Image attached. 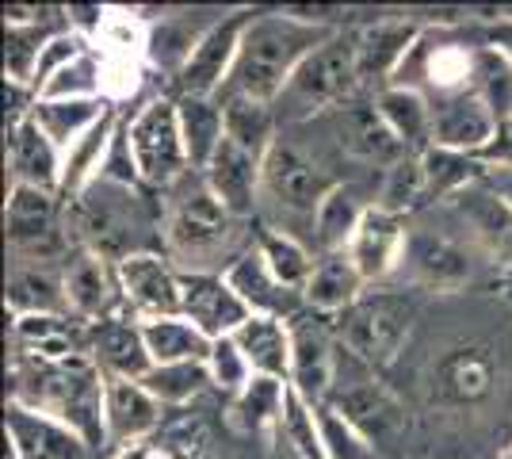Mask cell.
<instances>
[{"mask_svg": "<svg viewBox=\"0 0 512 459\" xmlns=\"http://www.w3.org/2000/svg\"><path fill=\"white\" fill-rule=\"evenodd\" d=\"M321 314L302 310L291 318V391H299L306 402H329L337 387V337L333 329L318 322Z\"/></svg>", "mask_w": 512, "mask_h": 459, "instance_id": "obj_12", "label": "cell"}, {"mask_svg": "<svg viewBox=\"0 0 512 459\" xmlns=\"http://www.w3.org/2000/svg\"><path fill=\"white\" fill-rule=\"evenodd\" d=\"M85 349L107 379H138L142 383L153 368V356L146 349V337H142V322L127 318V314L88 326Z\"/></svg>", "mask_w": 512, "mask_h": 459, "instance_id": "obj_20", "label": "cell"}, {"mask_svg": "<svg viewBox=\"0 0 512 459\" xmlns=\"http://www.w3.org/2000/svg\"><path fill=\"white\" fill-rule=\"evenodd\" d=\"M474 92L490 104L497 119H509L512 115V66L497 54V50H490V46H482V50H478Z\"/></svg>", "mask_w": 512, "mask_h": 459, "instance_id": "obj_46", "label": "cell"}, {"mask_svg": "<svg viewBox=\"0 0 512 459\" xmlns=\"http://www.w3.org/2000/svg\"><path fill=\"white\" fill-rule=\"evenodd\" d=\"M375 108L383 123L394 131V138L406 146V153H421L432 146V100L413 92V88L390 85L375 96Z\"/></svg>", "mask_w": 512, "mask_h": 459, "instance_id": "obj_31", "label": "cell"}, {"mask_svg": "<svg viewBox=\"0 0 512 459\" xmlns=\"http://www.w3.org/2000/svg\"><path fill=\"white\" fill-rule=\"evenodd\" d=\"M199 12H180V16H161L157 23H150V39H146V62L157 69H165L172 77H180V69L188 66L195 43L207 35L222 12H214L211 20H192Z\"/></svg>", "mask_w": 512, "mask_h": 459, "instance_id": "obj_32", "label": "cell"}, {"mask_svg": "<svg viewBox=\"0 0 512 459\" xmlns=\"http://www.w3.org/2000/svg\"><path fill=\"white\" fill-rule=\"evenodd\" d=\"M256 253H260V261L268 264V272L276 276L283 287H291V291H299L310 284V276H314V253L302 245L295 234H287V230H260V238H256Z\"/></svg>", "mask_w": 512, "mask_h": 459, "instance_id": "obj_40", "label": "cell"}, {"mask_svg": "<svg viewBox=\"0 0 512 459\" xmlns=\"http://www.w3.org/2000/svg\"><path fill=\"white\" fill-rule=\"evenodd\" d=\"M50 35V16L39 23H4V81L35 88V69Z\"/></svg>", "mask_w": 512, "mask_h": 459, "instance_id": "obj_42", "label": "cell"}, {"mask_svg": "<svg viewBox=\"0 0 512 459\" xmlns=\"http://www.w3.org/2000/svg\"><path fill=\"white\" fill-rule=\"evenodd\" d=\"M8 310L12 318L23 314H69L65 303V280L54 276L39 261H16L8 276Z\"/></svg>", "mask_w": 512, "mask_h": 459, "instance_id": "obj_33", "label": "cell"}, {"mask_svg": "<svg viewBox=\"0 0 512 459\" xmlns=\"http://www.w3.org/2000/svg\"><path fill=\"white\" fill-rule=\"evenodd\" d=\"M363 215H367V203H360L356 188L337 184L314 219V238H318L321 253H344L356 238Z\"/></svg>", "mask_w": 512, "mask_h": 459, "instance_id": "obj_39", "label": "cell"}, {"mask_svg": "<svg viewBox=\"0 0 512 459\" xmlns=\"http://www.w3.org/2000/svg\"><path fill=\"white\" fill-rule=\"evenodd\" d=\"M180 314L199 326L211 341H226L245 326L253 314L241 303L226 272H184V306Z\"/></svg>", "mask_w": 512, "mask_h": 459, "instance_id": "obj_19", "label": "cell"}, {"mask_svg": "<svg viewBox=\"0 0 512 459\" xmlns=\"http://www.w3.org/2000/svg\"><path fill=\"white\" fill-rule=\"evenodd\" d=\"M161 414L165 406L146 391V383L104 375V429L111 452L146 444L161 429Z\"/></svg>", "mask_w": 512, "mask_h": 459, "instance_id": "obj_18", "label": "cell"}, {"mask_svg": "<svg viewBox=\"0 0 512 459\" xmlns=\"http://www.w3.org/2000/svg\"><path fill=\"white\" fill-rule=\"evenodd\" d=\"M421 303L409 291H363L333 322L337 341L367 372H383L406 349Z\"/></svg>", "mask_w": 512, "mask_h": 459, "instance_id": "obj_3", "label": "cell"}, {"mask_svg": "<svg viewBox=\"0 0 512 459\" xmlns=\"http://www.w3.org/2000/svg\"><path fill=\"white\" fill-rule=\"evenodd\" d=\"M360 92V73H356V43L352 35L337 31L325 46H318L287 81L276 104L283 119H314V115H333L352 104Z\"/></svg>", "mask_w": 512, "mask_h": 459, "instance_id": "obj_4", "label": "cell"}, {"mask_svg": "<svg viewBox=\"0 0 512 459\" xmlns=\"http://www.w3.org/2000/svg\"><path fill=\"white\" fill-rule=\"evenodd\" d=\"M119 123H123V108H111L85 138H77V142L62 153V188H58V196H62L65 203H77V199L85 196L88 188L100 180L107 146H111V138L119 131Z\"/></svg>", "mask_w": 512, "mask_h": 459, "instance_id": "obj_28", "label": "cell"}, {"mask_svg": "<svg viewBox=\"0 0 512 459\" xmlns=\"http://www.w3.org/2000/svg\"><path fill=\"white\" fill-rule=\"evenodd\" d=\"M413 287L425 291H459L474 280V257L463 241L432 230H409L406 257L398 268Z\"/></svg>", "mask_w": 512, "mask_h": 459, "instance_id": "obj_15", "label": "cell"}, {"mask_svg": "<svg viewBox=\"0 0 512 459\" xmlns=\"http://www.w3.org/2000/svg\"><path fill=\"white\" fill-rule=\"evenodd\" d=\"M203 180H207V188H211L214 196L226 203L230 215L245 219V215H253L256 199H260L264 161L226 138V142L218 146V153L211 157V165L203 169Z\"/></svg>", "mask_w": 512, "mask_h": 459, "instance_id": "obj_24", "label": "cell"}, {"mask_svg": "<svg viewBox=\"0 0 512 459\" xmlns=\"http://www.w3.org/2000/svg\"><path fill=\"white\" fill-rule=\"evenodd\" d=\"M497 387V356L482 341H455L432 360L428 391L440 406H478Z\"/></svg>", "mask_w": 512, "mask_h": 459, "instance_id": "obj_9", "label": "cell"}, {"mask_svg": "<svg viewBox=\"0 0 512 459\" xmlns=\"http://www.w3.org/2000/svg\"><path fill=\"white\" fill-rule=\"evenodd\" d=\"M421 31H425V23H417L413 16H406V20H375L360 27L352 35L360 88H375V96H379L383 88L394 85V77L406 66L409 50L421 39Z\"/></svg>", "mask_w": 512, "mask_h": 459, "instance_id": "obj_16", "label": "cell"}, {"mask_svg": "<svg viewBox=\"0 0 512 459\" xmlns=\"http://www.w3.org/2000/svg\"><path fill=\"white\" fill-rule=\"evenodd\" d=\"M142 337H146L153 364H207L214 349L211 337L199 326H192L184 314L142 322Z\"/></svg>", "mask_w": 512, "mask_h": 459, "instance_id": "obj_34", "label": "cell"}, {"mask_svg": "<svg viewBox=\"0 0 512 459\" xmlns=\"http://www.w3.org/2000/svg\"><path fill=\"white\" fill-rule=\"evenodd\" d=\"M406 238V219H394V215H386V211H379L371 203L360 222V230H356V238H352V245L344 253L352 257V264L360 268V276L367 284H383L386 276H394L402 268Z\"/></svg>", "mask_w": 512, "mask_h": 459, "instance_id": "obj_22", "label": "cell"}, {"mask_svg": "<svg viewBox=\"0 0 512 459\" xmlns=\"http://www.w3.org/2000/svg\"><path fill=\"white\" fill-rule=\"evenodd\" d=\"M176 119H180V138L188 150L192 173H203L211 165L218 146L226 142V111L218 96H176Z\"/></svg>", "mask_w": 512, "mask_h": 459, "instance_id": "obj_30", "label": "cell"}, {"mask_svg": "<svg viewBox=\"0 0 512 459\" xmlns=\"http://www.w3.org/2000/svg\"><path fill=\"white\" fill-rule=\"evenodd\" d=\"M119 284H123L130 318L138 322L176 318L184 306V272L153 249H138L119 261Z\"/></svg>", "mask_w": 512, "mask_h": 459, "instance_id": "obj_8", "label": "cell"}, {"mask_svg": "<svg viewBox=\"0 0 512 459\" xmlns=\"http://www.w3.org/2000/svg\"><path fill=\"white\" fill-rule=\"evenodd\" d=\"M337 31L333 27H321V23L302 20L295 8H283V12H256L245 39H241V54H237V66L230 73L226 88L218 92V100H230V96H245V100H260V104H272L283 96L287 81L295 77V69L333 39Z\"/></svg>", "mask_w": 512, "mask_h": 459, "instance_id": "obj_1", "label": "cell"}, {"mask_svg": "<svg viewBox=\"0 0 512 459\" xmlns=\"http://www.w3.org/2000/svg\"><path fill=\"white\" fill-rule=\"evenodd\" d=\"M253 8H234V12H222L218 20L207 27V35L195 43L188 66L180 69L176 77V96H218L230 73L237 66V54H241V39L253 23Z\"/></svg>", "mask_w": 512, "mask_h": 459, "instance_id": "obj_7", "label": "cell"}, {"mask_svg": "<svg viewBox=\"0 0 512 459\" xmlns=\"http://www.w3.org/2000/svg\"><path fill=\"white\" fill-rule=\"evenodd\" d=\"M279 440V437H276ZM279 448H283V456H287V459H299V456H295V452H291V448H287V444H283V440H279ZM279 459V456H276Z\"/></svg>", "mask_w": 512, "mask_h": 459, "instance_id": "obj_52", "label": "cell"}, {"mask_svg": "<svg viewBox=\"0 0 512 459\" xmlns=\"http://www.w3.org/2000/svg\"><path fill=\"white\" fill-rule=\"evenodd\" d=\"M318 421H321V440H325V456L329 459H375V448H371L333 406L321 402Z\"/></svg>", "mask_w": 512, "mask_h": 459, "instance_id": "obj_48", "label": "cell"}, {"mask_svg": "<svg viewBox=\"0 0 512 459\" xmlns=\"http://www.w3.org/2000/svg\"><path fill=\"white\" fill-rule=\"evenodd\" d=\"M142 383L169 410V406H184L199 398L211 387V375H207V364H153Z\"/></svg>", "mask_w": 512, "mask_h": 459, "instance_id": "obj_45", "label": "cell"}, {"mask_svg": "<svg viewBox=\"0 0 512 459\" xmlns=\"http://www.w3.org/2000/svg\"><path fill=\"white\" fill-rule=\"evenodd\" d=\"M333 123V138L352 161L375 165V169H390L394 161L406 157V146L394 138V131L383 123V115L375 104H348V108L329 115Z\"/></svg>", "mask_w": 512, "mask_h": 459, "instance_id": "obj_21", "label": "cell"}, {"mask_svg": "<svg viewBox=\"0 0 512 459\" xmlns=\"http://www.w3.org/2000/svg\"><path fill=\"white\" fill-rule=\"evenodd\" d=\"M207 375H211L214 391H222L226 398H237V394L253 383V368H249L245 352L237 349L234 337L214 341L211 356H207Z\"/></svg>", "mask_w": 512, "mask_h": 459, "instance_id": "obj_47", "label": "cell"}, {"mask_svg": "<svg viewBox=\"0 0 512 459\" xmlns=\"http://www.w3.org/2000/svg\"><path fill=\"white\" fill-rule=\"evenodd\" d=\"M421 169H425L428 199H451L486 176V161L459 150H444V146H428L421 153Z\"/></svg>", "mask_w": 512, "mask_h": 459, "instance_id": "obj_38", "label": "cell"}, {"mask_svg": "<svg viewBox=\"0 0 512 459\" xmlns=\"http://www.w3.org/2000/svg\"><path fill=\"white\" fill-rule=\"evenodd\" d=\"M325 406H333L371 448L390 444L406 429V406L375 379V372L360 375L352 383H337Z\"/></svg>", "mask_w": 512, "mask_h": 459, "instance_id": "obj_13", "label": "cell"}, {"mask_svg": "<svg viewBox=\"0 0 512 459\" xmlns=\"http://www.w3.org/2000/svg\"><path fill=\"white\" fill-rule=\"evenodd\" d=\"M8 184H27L43 192L62 188V150L46 138L35 119L8 131Z\"/></svg>", "mask_w": 512, "mask_h": 459, "instance_id": "obj_26", "label": "cell"}, {"mask_svg": "<svg viewBox=\"0 0 512 459\" xmlns=\"http://www.w3.org/2000/svg\"><path fill=\"white\" fill-rule=\"evenodd\" d=\"M428 203V184H425V169H421V157L417 153H406L402 161H394L390 169H383V180H379V196H375V207L394 215V219H406L417 207Z\"/></svg>", "mask_w": 512, "mask_h": 459, "instance_id": "obj_41", "label": "cell"}, {"mask_svg": "<svg viewBox=\"0 0 512 459\" xmlns=\"http://www.w3.org/2000/svg\"><path fill=\"white\" fill-rule=\"evenodd\" d=\"M161 238L165 257L180 272H218L214 261L226 257L237 241V215L207 188L203 173H188L169 188Z\"/></svg>", "mask_w": 512, "mask_h": 459, "instance_id": "obj_2", "label": "cell"}, {"mask_svg": "<svg viewBox=\"0 0 512 459\" xmlns=\"http://www.w3.org/2000/svg\"><path fill=\"white\" fill-rule=\"evenodd\" d=\"M448 203L493 261L512 264V207L505 199L493 196L490 188H486V180H478L474 188L451 196Z\"/></svg>", "mask_w": 512, "mask_h": 459, "instance_id": "obj_25", "label": "cell"}, {"mask_svg": "<svg viewBox=\"0 0 512 459\" xmlns=\"http://www.w3.org/2000/svg\"><path fill=\"white\" fill-rule=\"evenodd\" d=\"M482 180H486V188H490L493 196L505 199L512 207V169H490V165H486V176H482Z\"/></svg>", "mask_w": 512, "mask_h": 459, "instance_id": "obj_51", "label": "cell"}, {"mask_svg": "<svg viewBox=\"0 0 512 459\" xmlns=\"http://www.w3.org/2000/svg\"><path fill=\"white\" fill-rule=\"evenodd\" d=\"M482 161H486L490 169H512V115L509 119H501L497 138L490 142V150L482 153Z\"/></svg>", "mask_w": 512, "mask_h": 459, "instance_id": "obj_49", "label": "cell"}, {"mask_svg": "<svg viewBox=\"0 0 512 459\" xmlns=\"http://www.w3.org/2000/svg\"><path fill=\"white\" fill-rule=\"evenodd\" d=\"M222 111H226V138L264 161L279 142L276 108L260 104V100H245V96H230V100H222Z\"/></svg>", "mask_w": 512, "mask_h": 459, "instance_id": "obj_37", "label": "cell"}, {"mask_svg": "<svg viewBox=\"0 0 512 459\" xmlns=\"http://www.w3.org/2000/svg\"><path fill=\"white\" fill-rule=\"evenodd\" d=\"M39 100H107L104 58H100V50L92 46L77 62H69L65 69H58V73L39 88Z\"/></svg>", "mask_w": 512, "mask_h": 459, "instance_id": "obj_44", "label": "cell"}, {"mask_svg": "<svg viewBox=\"0 0 512 459\" xmlns=\"http://www.w3.org/2000/svg\"><path fill=\"white\" fill-rule=\"evenodd\" d=\"M341 180L329 176L310 153H302L291 142H276L272 153L264 157V180H260V196H268L276 207H283L295 219H318L321 203Z\"/></svg>", "mask_w": 512, "mask_h": 459, "instance_id": "obj_6", "label": "cell"}, {"mask_svg": "<svg viewBox=\"0 0 512 459\" xmlns=\"http://www.w3.org/2000/svg\"><path fill=\"white\" fill-rule=\"evenodd\" d=\"M283 402H287V383L253 375V383L237 398H230V425H234L237 433H245V437L279 433Z\"/></svg>", "mask_w": 512, "mask_h": 459, "instance_id": "obj_35", "label": "cell"}, {"mask_svg": "<svg viewBox=\"0 0 512 459\" xmlns=\"http://www.w3.org/2000/svg\"><path fill=\"white\" fill-rule=\"evenodd\" d=\"M222 272H226L230 287L241 295V303L249 306V314H264V318H283V322H291V318H299L302 310H306L299 291L279 284L276 276L268 272V264L260 261L256 249L241 253V257H237L234 264H226Z\"/></svg>", "mask_w": 512, "mask_h": 459, "instance_id": "obj_23", "label": "cell"}, {"mask_svg": "<svg viewBox=\"0 0 512 459\" xmlns=\"http://www.w3.org/2000/svg\"><path fill=\"white\" fill-rule=\"evenodd\" d=\"M4 437H8V459H96L77 429L35 406H23L16 398H8L4 410Z\"/></svg>", "mask_w": 512, "mask_h": 459, "instance_id": "obj_11", "label": "cell"}, {"mask_svg": "<svg viewBox=\"0 0 512 459\" xmlns=\"http://www.w3.org/2000/svg\"><path fill=\"white\" fill-rule=\"evenodd\" d=\"M58 192L8 184L4 199V222H8V245L20 261H50L58 249Z\"/></svg>", "mask_w": 512, "mask_h": 459, "instance_id": "obj_14", "label": "cell"}, {"mask_svg": "<svg viewBox=\"0 0 512 459\" xmlns=\"http://www.w3.org/2000/svg\"><path fill=\"white\" fill-rule=\"evenodd\" d=\"M127 134L146 188L169 192L172 184H180L192 173L184 138H180V119H176V96L146 100L134 115H127Z\"/></svg>", "mask_w": 512, "mask_h": 459, "instance_id": "obj_5", "label": "cell"}, {"mask_svg": "<svg viewBox=\"0 0 512 459\" xmlns=\"http://www.w3.org/2000/svg\"><path fill=\"white\" fill-rule=\"evenodd\" d=\"M497 127H501V119L474 88L432 100V146L482 157L497 138Z\"/></svg>", "mask_w": 512, "mask_h": 459, "instance_id": "obj_17", "label": "cell"}, {"mask_svg": "<svg viewBox=\"0 0 512 459\" xmlns=\"http://www.w3.org/2000/svg\"><path fill=\"white\" fill-rule=\"evenodd\" d=\"M486 46L497 50V54L512 66V16H490V27H486Z\"/></svg>", "mask_w": 512, "mask_h": 459, "instance_id": "obj_50", "label": "cell"}, {"mask_svg": "<svg viewBox=\"0 0 512 459\" xmlns=\"http://www.w3.org/2000/svg\"><path fill=\"white\" fill-rule=\"evenodd\" d=\"M363 287H367V280L360 276V268L352 264L348 253H321L310 284L302 287V303L310 314L341 318L344 310L363 295Z\"/></svg>", "mask_w": 512, "mask_h": 459, "instance_id": "obj_27", "label": "cell"}, {"mask_svg": "<svg viewBox=\"0 0 512 459\" xmlns=\"http://www.w3.org/2000/svg\"><path fill=\"white\" fill-rule=\"evenodd\" d=\"M276 437L299 459H329L325 456V440H321L318 406L306 402L299 391H291V383H287V402H283V421H279Z\"/></svg>", "mask_w": 512, "mask_h": 459, "instance_id": "obj_43", "label": "cell"}, {"mask_svg": "<svg viewBox=\"0 0 512 459\" xmlns=\"http://www.w3.org/2000/svg\"><path fill=\"white\" fill-rule=\"evenodd\" d=\"M62 280L69 314L88 322V326L127 314V299H123V284H119V261H107L92 249H77L65 261Z\"/></svg>", "mask_w": 512, "mask_h": 459, "instance_id": "obj_10", "label": "cell"}, {"mask_svg": "<svg viewBox=\"0 0 512 459\" xmlns=\"http://www.w3.org/2000/svg\"><path fill=\"white\" fill-rule=\"evenodd\" d=\"M234 341H237V349L245 352L253 375L291 383V322L253 314V318L234 333Z\"/></svg>", "mask_w": 512, "mask_h": 459, "instance_id": "obj_29", "label": "cell"}, {"mask_svg": "<svg viewBox=\"0 0 512 459\" xmlns=\"http://www.w3.org/2000/svg\"><path fill=\"white\" fill-rule=\"evenodd\" d=\"M111 108H115L111 100H39L35 111H31V119L65 153L77 138H85Z\"/></svg>", "mask_w": 512, "mask_h": 459, "instance_id": "obj_36", "label": "cell"}]
</instances>
